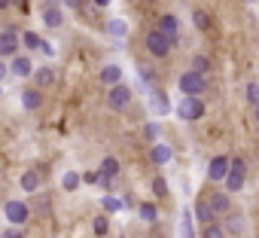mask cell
Segmentation results:
<instances>
[{"label": "cell", "instance_id": "7402d4cb", "mask_svg": "<svg viewBox=\"0 0 259 238\" xmlns=\"http://www.w3.org/2000/svg\"><path fill=\"white\" fill-rule=\"evenodd\" d=\"M192 211H183V217H180V235L183 238H195V232H192Z\"/></svg>", "mask_w": 259, "mask_h": 238}, {"label": "cell", "instance_id": "ab89813d", "mask_svg": "<svg viewBox=\"0 0 259 238\" xmlns=\"http://www.w3.org/2000/svg\"><path fill=\"white\" fill-rule=\"evenodd\" d=\"M10 4H13V0H0V10H7Z\"/></svg>", "mask_w": 259, "mask_h": 238}, {"label": "cell", "instance_id": "ba28073f", "mask_svg": "<svg viewBox=\"0 0 259 238\" xmlns=\"http://www.w3.org/2000/svg\"><path fill=\"white\" fill-rule=\"evenodd\" d=\"M223 232H226V238L232 235V238H241L244 235V229H247V223H244V217L241 214H235V211H229V214H223Z\"/></svg>", "mask_w": 259, "mask_h": 238}, {"label": "cell", "instance_id": "603a6c76", "mask_svg": "<svg viewBox=\"0 0 259 238\" xmlns=\"http://www.w3.org/2000/svg\"><path fill=\"white\" fill-rule=\"evenodd\" d=\"M19 40H22V46H28V52L40 49V43H43V37H40V34H34V31H25V37H19Z\"/></svg>", "mask_w": 259, "mask_h": 238}, {"label": "cell", "instance_id": "ffe728a7", "mask_svg": "<svg viewBox=\"0 0 259 238\" xmlns=\"http://www.w3.org/2000/svg\"><path fill=\"white\" fill-rule=\"evenodd\" d=\"M153 162H156V165L171 162V147H168V144H153Z\"/></svg>", "mask_w": 259, "mask_h": 238}, {"label": "cell", "instance_id": "cb8c5ba5", "mask_svg": "<svg viewBox=\"0 0 259 238\" xmlns=\"http://www.w3.org/2000/svg\"><path fill=\"white\" fill-rule=\"evenodd\" d=\"M79 183H82V177H79L76 171H67V174L61 177V186H64L67 192H73V189H79Z\"/></svg>", "mask_w": 259, "mask_h": 238}, {"label": "cell", "instance_id": "8fae6325", "mask_svg": "<svg viewBox=\"0 0 259 238\" xmlns=\"http://www.w3.org/2000/svg\"><path fill=\"white\" fill-rule=\"evenodd\" d=\"M31 76H34V89H40V92L55 86V70H52L49 64H46V67H34V73H31Z\"/></svg>", "mask_w": 259, "mask_h": 238}, {"label": "cell", "instance_id": "f35d334b", "mask_svg": "<svg viewBox=\"0 0 259 238\" xmlns=\"http://www.w3.org/2000/svg\"><path fill=\"white\" fill-rule=\"evenodd\" d=\"M4 238H25V235H19V232H7Z\"/></svg>", "mask_w": 259, "mask_h": 238}, {"label": "cell", "instance_id": "3957f363", "mask_svg": "<svg viewBox=\"0 0 259 238\" xmlns=\"http://www.w3.org/2000/svg\"><path fill=\"white\" fill-rule=\"evenodd\" d=\"M201 113H204L201 98H195V95H183V98H180V104H177V116L183 119V123H195V119H201Z\"/></svg>", "mask_w": 259, "mask_h": 238}, {"label": "cell", "instance_id": "d6a6232c", "mask_svg": "<svg viewBox=\"0 0 259 238\" xmlns=\"http://www.w3.org/2000/svg\"><path fill=\"white\" fill-rule=\"evenodd\" d=\"M247 98H250V104H259V83L247 86Z\"/></svg>", "mask_w": 259, "mask_h": 238}, {"label": "cell", "instance_id": "83f0119b", "mask_svg": "<svg viewBox=\"0 0 259 238\" xmlns=\"http://www.w3.org/2000/svg\"><path fill=\"white\" fill-rule=\"evenodd\" d=\"M110 34H113V37H125V34H128V25H125L122 19H110Z\"/></svg>", "mask_w": 259, "mask_h": 238}, {"label": "cell", "instance_id": "8d00e7d4", "mask_svg": "<svg viewBox=\"0 0 259 238\" xmlns=\"http://www.w3.org/2000/svg\"><path fill=\"white\" fill-rule=\"evenodd\" d=\"M7 73H10V67H7V61H4V58H0V83H4V76H7Z\"/></svg>", "mask_w": 259, "mask_h": 238}, {"label": "cell", "instance_id": "2e32d148", "mask_svg": "<svg viewBox=\"0 0 259 238\" xmlns=\"http://www.w3.org/2000/svg\"><path fill=\"white\" fill-rule=\"evenodd\" d=\"M40 104H43V92H40V89H25V92H22V107H25V110L34 113V110H40Z\"/></svg>", "mask_w": 259, "mask_h": 238}, {"label": "cell", "instance_id": "5b68a950", "mask_svg": "<svg viewBox=\"0 0 259 238\" xmlns=\"http://www.w3.org/2000/svg\"><path fill=\"white\" fill-rule=\"evenodd\" d=\"M177 86H180V92H183V95H195V98H198V95L207 89L204 76H201V73H195V70H186V73H180Z\"/></svg>", "mask_w": 259, "mask_h": 238}, {"label": "cell", "instance_id": "f1b7e54d", "mask_svg": "<svg viewBox=\"0 0 259 238\" xmlns=\"http://www.w3.org/2000/svg\"><path fill=\"white\" fill-rule=\"evenodd\" d=\"M207 67H210L207 55H195V58H192V70H195V73H201V76H204V73H207Z\"/></svg>", "mask_w": 259, "mask_h": 238}, {"label": "cell", "instance_id": "d4e9b609", "mask_svg": "<svg viewBox=\"0 0 259 238\" xmlns=\"http://www.w3.org/2000/svg\"><path fill=\"white\" fill-rule=\"evenodd\" d=\"M201 238H226V232L220 223H207V226H201Z\"/></svg>", "mask_w": 259, "mask_h": 238}, {"label": "cell", "instance_id": "f546056e", "mask_svg": "<svg viewBox=\"0 0 259 238\" xmlns=\"http://www.w3.org/2000/svg\"><path fill=\"white\" fill-rule=\"evenodd\" d=\"M104 211L107 214H116V211H122V202L113 199V195H104Z\"/></svg>", "mask_w": 259, "mask_h": 238}, {"label": "cell", "instance_id": "8992f818", "mask_svg": "<svg viewBox=\"0 0 259 238\" xmlns=\"http://www.w3.org/2000/svg\"><path fill=\"white\" fill-rule=\"evenodd\" d=\"M4 214H7V220H10L13 226H22V223H28V217H31V208H28V202L10 199V202L4 205Z\"/></svg>", "mask_w": 259, "mask_h": 238}, {"label": "cell", "instance_id": "4316f807", "mask_svg": "<svg viewBox=\"0 0 259 238\" xmlns=\"http://www.w3.org/2000/svg\"><path fill=\"white\" fill-rule=\"evenodd\" d=\"M153 107H156V113H168V101L162 98V89H156V86H153Z\"/></svg>", "mask_w": 259, "mask_h": 238}, {"label": "cell", "instance_id": "52a82bcc", "mask_svg": "<svg viewBox=\"0 0 259 238\" xmlns=\"http://www.w3.org/2000/svg\"><path fill=\"white\" fill-rule=\"evenodd\" d=\"M19 46H22V40H19V34H16L13 28L0 31V58H13V55H19Z\"/></svg>", "mask_w": 259, "mask_h": 238}, {"label": "cell", "instance_id": "44dd1931", "mask_svg": "<svg viewBox=\"0 0 259 238\" xmlns=\"http://www.w3.org/2000/svg\"><path fill=\"white\" fill-rule=\"evenodd\" d=\"M138 214H141L144 223H156V220H159V211H156V205H150V202H144V205L138 208Z\"/></svg>", "mask_w": 259, "mask_h": 238}, {"label": "cell", "instance_id": "d590c367", "mask_svg": "<svg viewBox=\"0 0 259 238\" xmlns=\"http://www.w3.org/2000/svg\"><path fill=\"white\" fill-rule=\"evenodd\" d=\"M58 4H64V7H70V10H79L82 0H58Z\"/></svg>", "mask_w": 259, "mask_h": 238}, {"label": "cell", "instance_id": "e0dca14e", "mask_svg": "<svg viewBox=\"0 0 259 238\" xmlns=\"http://www.w3.org/2000/svg\"><path fill=\"white\" fill-rule=\"evenodd\" d=\"M43 25H46V28H61V25H64L61 7H46V10H43Z\"/></svg>", "mask_w": 259, "mask_h": 238}, {"label": "cell", "instance_id": "30bf717a", "mask_svg": "<svg viewBox=\"0 0 259 238\" xmlns=\"http://www.w3.org/2000/svg\"><path fill=\"white\" fill-rule=\"evenodd\" d=\"M192 217H195V220H198L201 226H207V223H217V214H213V208H210L207 195L195 199V205H192Z\"/></svg>", "mask_w": 259, "mask_h": 238}, {"label": "cell", "instance_id": "ac0fdd59", "mask_svg": "<svg viewBox=\"0 0 259 238\" xmlns=\"http://www.w3.org/2000/svg\"><path fill=\"white\" fill-rule=\"evenodd\" d=\"M40 183H43V177H40V171H34V168H28V171L22 174V189H25V192H37V189H40Z\"/></svg>", "mask_w": 259, "mask_h": 238}, {"label": "cell", "instance_id": "d6986e66", "mask_svg": "<svg viewBox=\"0 0 259 238\" xmlns=\"http://www.w3.org/2000/svg\"><path fill=\"white\" fill-rule=\"evenodd\" d=\"M98 174H104V177H110V180H113V177L119 174V159H116V156H104V159H101V171H98Z\"/></svg>", "mask_w": 259, "mask_h": 238}, {"label": "cell", "instance_id": "4dcf8cb0", "mask_svg": "<svg viewBox=\"0 0 259 238\" xmlns=\"http://www.w3.org/2000/svg\"><path fill=\"white\" fill-rule=\"evenodd\" d=\"M138 73H141V80H144V83H156V67L141 64V67H138Z\"/></svg>", "mask_w": 259, "mask_h": 238}, {"label": "cell", "instance_id": "5bb4252c", "mask_svg": "<svg viewBox=\"0 0 259 238\" xmlns=\"http://www.w3.org/2000/svg\"><path fill=\"white\" fill-rule=\"evenodd\" d=\"M10 70H13L16 76H31V73H34V61H31L28 55H13Z\"/></svg>", "mask_w": 259, "mask_h": 238}, {"label": "cell", "instance_id": "484cf974", "mask_svg": "<svg viewBox=\"0 0 259 238\" xmlns=\"http://www.w3.org/2000/svg\"><path fill=\"white\" fill-rule=\"evenodd\" d=\"M192 25H195L198 31H210V19H207V13L195 10V13H192Z\"/></svg>", "mask_w": 259, "mask_h": 238}, {"label": "cell", "instance_id": "1f68e13d", "mask_svg": "<svg viewBox=\"0 0 259 238\" xmlns=\"http://www.w3.org/2000/svg\"><path fill=\"white\" fill-rule=\"evenodd\" d=\"M153 192L156 195H168V180L165 177H153Z\"/></svg>", "mask_w": 259, "mask_h": 238}, {"label": "cell", "instance_id": "9c48e42d", "mask_svg": "<svg viewBox=\"0 0 259 238\" xmlns=\"http://www.w3.org/2000/svg\"><path fill=\"white\" fill-rule=\"evenodd\" d=\"M229 156H213L210 159V165H207V180L210 183H223L226 180V174H229Z\"/></svg>", "mask_w": 259, "mask_h": 238}, {"label": "cell", "instance_id": "4fadbf2b", "mask_svg": "<svg viewBox=\"0 0 259 238\" xmlns=\"http://www.w3.org/2000/svg\"><path fill=\"white\" fill-rule=\"evenodd\" d=\"M159 31H162L165 37H171V40H177V34H180V19H177L174 13H165V16L159 19Z\"/></svg>", "mask_w": 259, "mask_h": 238}, {"label": "cell", "instance_id": "60d3db41", "mask_svg": "<svg viewBox=\"0 0 259 238\" xmlns=\"http://www.w3.org/2000/svg\"><path fill=\"white\" fill-rule=\"evenodd\" d=\"M247 4H256V0H247Z\"/></svg>", "mask_w": 259, "mask_h": 238}, {"label": "cell", "instance_id": "b9f144b4", "mask_svg": "<svg viewBox=\"0 0 259 238\" xmlns=\"http://www.w3.org/2000/svg\"><path fill=\"white\" fill-rule=\"evenodd\" d=\"M0 238H4V235H0Z\"/></svg>", "mask_w": 259, "mask_h": 238}, {"label": "cell", "instance_id": "74e56055", "mask_svg": "<svg viewBox=\"0 0 259 238\" xmlns=\"http://www.w3.org/2000/svg\"><path fill=\"white\" fill-rule=\"evenodd\" d=\"M95 7H98V10H104V7H110V0H95Z\"/></svg>", "mask_w": 259, "mask_h": 238}, {"label": "cell", "instance_id": "e575fe53", "mask_svg": "<svg viewBox=\"0 0 259 238\" xmlns=\"http://www.w3.org/2000/svg\"><path fill=\"white\" fill-rule=\"evenodd\" d=\"M144 135H147V138H156V135H159V126H156V123H150V126L144 129Z\"/></svg>", "mask_w": 259, "mask_h": 238}, {"label": "cell", "instance_id": "7a4b0ae2", "mask_svg": "<svg viewBox=\"0 0 259 238\" xmlns=\"http://www.w3.org/2000/svg\"><path fill=\"white\" fill-rule=\"evenodd\" d=\"M244 180H247V165H244V159H232V162H229V174H226V180H223L226 192H241V189H244Z\"/></svg>", "mask_w": 259, "mask_h": 238}, {"label": "cell", "instance_id": "6da1fadb", "mask_svg": "<svg viewBox=\"0 0 259 238\" xmlns=\"http://www.w3.org/2000/svg\"><path fill=\"white\" fill-rule=\"evenodd\" d=\"M144 46H147V52H150V55L165 58V55L174 49V40H171V37H165L159 28H150V31L144 34Z\"/></svg>", "mask_w": 259, "mask_h": 238}, {"label": "cell", "instance_id": "836d02e7", "mask_svg": "<svg viewBox=\"0 0 259 238\" xmlns=\"http://www.w3.org/2000/svg\"><path fill=\"white\" fill-rule=\"evenodd\" d=\"M107 226H110V223H107V217L101 214V217L95 220V232H98V235H104V232H107Z\"/></svg>", "mask_w": 259, "mask_h": 238}, {"label": "cell", "instance_id": "7c38bea8", "mask_svg": "<svg viewBox=\"0 0 259 238\" xmlns=\"http://www.w3.org/2000/svg\"><path fill=\"white\" fill-rule=\"evenodd\" d=\"M207 202H210V208H213V214L217 217H223V214H229L232 211V202H229V192H207Z\"/></svg>", "mask_w": 259, "mask_h": 238}, {"label": "cell", "instance_id": "9a60e30c", "mask_svg": "<svg viewBox=\"0 0 259 238\" xmlns=\"http://www.w3.org/2000/svg\"><path fill=\"white\" fill-rule=\"evenodd\" d=\"M122 76H125V73H122L119 64H104V67H101V83H104V86H116V83H122Z\"/></svg>", "mask_w": 259, "mask_h": 238}, {"label": "cell", "instance_id": "277c9868", "mask_svg": "<svg viewBox=\"0 0 259 238\" xmlns=\"http://www.w3.org/2000/svg\"><path fill=\"white\" fill-rule=\"evenodd\" d=\"M132 89H128L125 83H116V86H110V92H107V107H113V110H128L132 107Z\"/></svg>", "mask_w": 259, "mask_h": 238}]
</instances>
